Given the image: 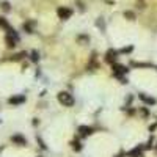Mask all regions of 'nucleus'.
I'll list each match as a JSON object with an SVG mask.
<instances>
[{"mask_svg":"<svg viewBox=\"0 0 157 157\" xmlns=\"http://www.w3.org/2000/svg\"><path fill=\"white\" fill-rule=\"evenodd\" d=\"M57 98H58V102L64 107H72L74 105V98H72L71 93H68V91H60Z\"/></svg>","mask_w":157,"mask_h":157,"instance_id":"obj_1","label":"nucleus"},{"mask_svg":"<svg viewBox=\"0 0 157 157\" xmlns=\"http://www.w3.org/2000/svg\"><path fill=\"white\" fill-rule=\"evenodd\" d=\"M17 43H19L17 33L13 30V29H8V30H6V46H8V47H14Z\"/></svg>","mask_w":157,"mask_h":157,"instance_id":"obj_2","label":"nucleus"},{"mask_svg":"<svg viewBox=\"0 0 157 157\" xmlns=\"http://www.w3.org/2000/svg\"><path fill=\"white\" fill-rule=\"evenodd\" d=\"M57 14H58V17L61 21H66V19H69L72 16V10L71 8H66V6H60L57 10Z\"/></svg>","mask_w":157,"mask_h":157,"instance_id":"obj_3","label":"nucleus"},{"mask_svg":"<svg viewBox=\"0 0 157 157\" xmlns=\"http://www.w3.org/2000/svg\"><path fill=\"white\" fill-rule=\"evenodd\" d=\"M113 72H115V75H116V77H123L124 74H127V72H129V69H127L126 66H123V64L115 63V64H113Z\"/></svg>","mask_w":157,"mask_h":157,"instance_id":"obj_4","label":"nucleus"},{"mask_svg":"<svg viewBox=\"0 0 157 157\" xmlns=\"http://www.w3.org/2000/svg\"><path fill=\"white\" fill-rule=\"evenodd\" d=\"M116 58H118V50H115V49L107 50V54H105V61H107V63L115 64V63H116Z\"/></svg>","mask_w":157,"mask_h":157,"instance_id":"obj_5","label":"nucleus"},{"mask_svg":"<svg viewBox=\"0 0 157 157\" xmlns=\"http://www.w3.org/2000/svg\"><path fill=\"white\" fill-rule=\"evenodd\" d=\"M77 132L80 134L82 137H88V135H91V134H93L94 130H93V127H90V126H78Z\"/></svg>","mask_w":157,"mask_h":157,"instance_id":"obj_6","label":"nucleus"},{"mask_svg":"<svg viewBox=\"0 0 157 157\" xmlns=\"http://www.w3.org/2000/svg\"><path fill=\"white\" fill-rule=\"evenodd\" d=\"M127 157H143V146H135L127 152Z\"/></svg>","mask_w":157,"mask_h":157,"instance_id":"obj_7","label":"nucleus"},{"mask_svg":"<svg viewBox=\"0 0 157 157\" xmlns=\"http://www.w3.org/2000/svg\"><path fill=\"white\" fill-rule=\"evenodd\" d=\"M138 98H140V101L145 102L146 105H154V104H155V99H154V98H151V96H148V94H145V93H140V94H138Z\"/></svg>","mask_w":157,"mask_h":157,"instance_id":"obj_8","label":"nucleus"},{"mask_svg":"<svg viewBox=\"0 0 157 157\" xmlns=\"http://www.w3.org/2000/svg\"><path fill=\"white\" fill-rule=\"evenodd\" d=\"M11 141L16 143V145H19V146H25V143H27L22 135H13V137H11Z\"/></svg>","mask_w":157,"mask_h":157,"instance_id":"obj_9","label":"nucleus"},{"mask_svg":"<svg viewBox=\"0 0 157 157\" xmlns=\"http://www.w3.org/2000/svg\"><path fill=\"white\" fill-rule=\"evenodd\" d=\"M8 102L11 104V105H19V104L25 102V98L24 96H13V98H10Z\"/></svg>","mask_w":157,"mask_h":157,"instance_id":"obj_10","label":"nucleus"},{"mask_svg":"<svg viewBox=\"0 0 157 157\" xmlns=\"http://www.w3.org/2000/svg\"><path fill=\"white\" fill-rule=\"evenodd\" d=\"M72 148H74V151H80L82 149V145H80V141H77V140H72Z\"/></svg>","mask_w":157,"mask_h":157,"instance_id":"obj_11","label":"nucleus"},{"mask_svg":"<svg viewBox=\"0 0 157 157\" xmlns=\"http://www.w3.org/2000/svg\"><path fill=\"white\" fill-rule=\"evenodd\" d=\"M132 46H129V47H124V49H121V50H118V54H129V52H132Z\"/></svg>","mask_w":157,"mask_h":157,"instance_id":"obj_12","label":"nucleus"},{"mask_svg":"<svg viewBox=\"0 0 157 157\" xmlns=\"http://www.w3.org/2000/svg\"><path fill=\"white\" fill-rule=\"evenodd\" d=\"M124 16H126L129 21H134V19H135V14H134L132 11H126V13H124Z\"/></svg>","mask_w":157,"mask_h":157,"instance_id":"obj_13","label":"nucleus"},{"mask_svg":"<svg viewBox=\"0 0 157 157\" xmlns=\"http://www.w3.org/2000/svg\"><path fill=\"white\" fill-rule=\"evenodd\" d=\"M0 27H3V29H6V30L10 29V25H8V22H6V21L3 19V17H0Z\"/></svg>","mask_w":157,"mask_h":157,"instance_id":"obj_14","label":"nucleus"},{"mask_svg":"<svg viewBox=\"0 0 157 157\" xmlns=\"http://www.w3.org/2000/svg\"><path fill=\"white\" fill-rule=\"evenodd\" d=\"M77 41H78V43H88V36H86V35H82V36L77 38Z\"/></svg>","mask_w":157,"mask_h":157,"instance_id":"obj_15","label":"nucleus"},{"mask_svg":"<svg viewBox=\"0 0 157 157\" xmlns=\"http://www.w3.org/2000/svg\"><path fill=\"white\" fill-rule=\"evenodd\" d=\"M2 8H3L5 11H10V3H8V2H2Z\"/></svg>","mask_w":157,"mask_h":157,"instance_id":"obj_16","label":"nucleus"},{"mask_svg":"<svg viewBox=\"0 0 157 157\" xmlns=\"http://www.w3.org/2000/svg\"><path fill=\"white\" fill-rule=\"evenodd\" d=\"M38 58H39V57H38V52L33 50V52H32V60H33V61H38Z\"/></svg>","mask_w":157,"mask_h":157,"instance_id":"obj_17","label":"nucleus"},{"mask_svg":"<svg viewBox=\"0 0 157 157\" xmlns=\"http://www.w3.org/2000/svg\"><path fill=\"white\" fill-rule=\"evenodd\" d=\"M141 113L145 115V116H148V110H146V109H143V110H141Z\"/></svg>","mask_w":157,"mask_h":157,"instance_id":"obj_18","label":"nucleus"},{"mask_svg":"<svg viewBox=\"0 0 157 157\" xmlns=\"http://www.w3.org/2000/svg\"><path fill=\"white\" fill-rule=\"evenodd\" d=\"M155 151H157V146H155Z\"/></svg>","mask_w":157,"mask_h":157,"instance_id":"obj_19","label":"nucleus"}]
</instances>
